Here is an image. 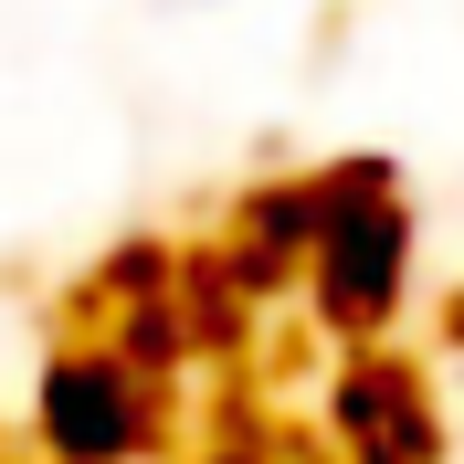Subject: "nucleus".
I'll use <instances>...</instances> for the list:
<instances>
[{
    "label": "nucleus",
    "mask_w": 464,
    "mask_h": 464,
    "mask_svg": "<svg viewBox=\"0 0 464 464\" xmlns=\"http://www.w3.org/2000/svg\"><path fill=\"white\" fill-rule=\"evenodd\" d=\"M148 433H159L148 359H127V348H63L43 370V443L63 464H127Z\"/></svg>",
    "instance_id": "2"
},
{
    "label": "nucleus",
    "mask_w": 464,
    "mask_h": 464,
    "mask_svg": "<svg viewBox=\"0 0 464 464\" xmlns=\"http://www.w3.org/2000/svg\"><path fill=\"white\" fill-rule=\"evenodd\" d=\"M338 433H348V454H359V464H422V454H433L422 380H411V370H348Z\"/></svg>",
    "instance_id": "3"
},
{
    "label": "nucleus",
    "mask_w": 464,
    "mask_h": 464,
    "mask_svg": "<svg viewBox=\"0 0 464 464\" xmlns=\"http://www.w3.org/2000/svg\"><path fill=\"white\" fill-rule=\"evenodd\" d=\"M317 306L338 327H380L401 306L411 275V211L391 201L380 169H317V232H306V264H295Z\"/></svg>",
    "instance_id": "1"
}]
</instances>
